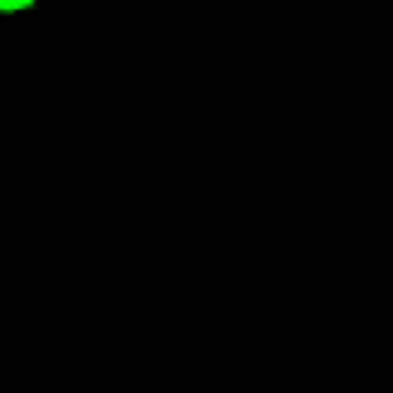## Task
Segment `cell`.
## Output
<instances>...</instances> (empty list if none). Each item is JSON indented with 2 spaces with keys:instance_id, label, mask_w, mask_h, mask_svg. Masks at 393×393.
Masks as SVG:
<instances>
[{
  "instance_id": "1",
  "label": "cell",
  "mask_w": 393,
  "mask_h": 393,
  "mask_svg": "<svg viewBox=\"0 0 393 393\" xmlns=\"http://www.w3.org/2000/svg\"><path fill=\"white\" fill-rule=\"evenodd\" d=\"M0 10H3V12H16V10H22V3H19V0H0Z\"/></svg>"
},
{
  "instance_id": "2",
  "label": "cell",
  "mask_w": 393,
  "mask_h": 393,
  "mask_svg": "<svg viewBox=\"0 0 393 393\" xmlns=\"http://www.w3.org/2000/svg\"><path fill=\"white\" fill-rule=\"evenodd\" d=\"M19 3H22V10H28V6H34L37 0H19Z\"/></svg>"
}]
</instances>
